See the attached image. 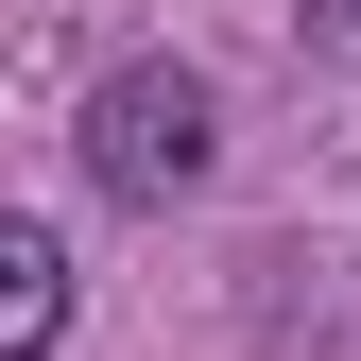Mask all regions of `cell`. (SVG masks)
Here are the masks:
<instances>
[{"mask_svg":"<svg viewBox=\"0 0 361 361\" xmlns=\"http://www.w3.org/2000/svg\"><path fill=\"white\" fill-rule=\"evenodd\" d=\"M69 138H86V190H104V207H190V190H207V155H224V104H207V69L138 52V69L86 86Z\"/></svg>","mask_w":361,"mask_h":361,"instance_id":"1","label":"cell"},{"mask_svg":"<svg viewBox=\"0 0 361 361\" xmlns=\"http://www.w3.org/2000/svg\"><path fill=\"white\" fill-rule=\"evenodd\" d=\"M69 344V241L0 207V361H52Z\"/></svg>","mask_w":361,"mask_h":361,"instance_id":"2","label":"cell"},{"mask_svg":"<svg viewBox=\"0 0 361 361\" xmlns=\"http://www.w3.org/2000/svg\"><path fill=\"white\" fill-rule=\"evenodd\" d=\"M310 52H327V69H361V0H310Z\"/></svg>","mask_w":361,"mask_h":361,"instance_id":"3","label":"cell"}]
</instances>
